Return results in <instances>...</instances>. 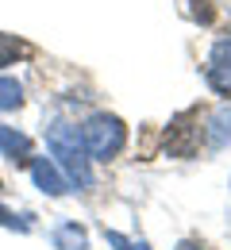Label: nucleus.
Listing matches in <instances>:
<instances>
[{"label": "nucleus", "instance_id": "nucleus-1", "mask_svg": "<svg viewBox=\"0 0 231 250\" xmlns=\"http://www.w3.org/2000/svg\"><path fill=\"white\" fill-rule=\"evenodd\" d=\"M50 150H54V162L62 166V177L69 185L85 188L93 185V169H89V158H85V143H81V131L69 124H54L50 127Z\"/></svg>", "mask_w": 231, "mask_h": 250}, {"label": "nucleus", "instance_id": "nucleus-2", "mask_svg": "<svg viewBox=\"0 0 231 250\" xmlns=\"http://www.w3.org/2000/svg\"><path fill=\"white\" fill-rule=\"evenodd\" d=\"M81 143H85V154L108 162V158H116L120 150H124V143H127V127L120 124L116 116H93L89 124L81 127Z\"/></svg>", "mask_w": 231, "mask_h": 250}, {"label": "nucleus", "instance_id": "nucleus-3", "mask_svg": "<svg viewBox=\"0 0 231 250\" xmlns=\"http://www.w3.org/2000/svg\"><path fill=\"white\" fill-rule=\"evenodd\" d=\"M166 150L173 158H193L200 150V127H197V112H181L169 131H166Z\"/></svg>", "mask_w": 231, "mask_h": 250}, {"label": "nucleus", "instance_id": "nucleus-4", "mask_svg": "<svg viewBox=\"0 0 231 250\" xmlns=\"http://www.w3.org/2000/svg\"><path fill=\"white\" fill-rule=\"evenodd\" d=\"M204 77L216 93H231V35H224L212 54H208V65H204Z\"/></svg>", "mask_w": 231, "mask_h": 250}, {"label": "nucleus", "instance_id": "nucleus-5", "mask_svg": "<svg viewBox=\"0 0 231 250\" xmlns=\"http://www.w3.org/2000/svg\"><path fill=\"white\" fill-rule=\"evenodd\" d=\"M31 177H35V185L42 188V192H50V196L69 192V181L58 173V166H54L50 158H35V162H31Z\"/></svg>", "mask_w": 231, "mask_h": 250}, {"label": "nucleus", "instance_id": "nucleus-6", "mask_svg": "<svg viewBox=\"0 0 231 250\" xmlns=\"http://www.w3.org/2000/svg\"><path fill=\"white\" fill-rule=\"evenodd\" d=\"M204 135H208V146H212V150H224L231 143V104H220V108L212 112Z\"/></svg>", "mask_w": 231, "mask_h": 250}, {"label": "nucleus", "instance_id": "nucleus-7", "mask_svg": "<svg viewBox=\"0 0 231 250\" xmlns=\"http://www.w3.org/2000/svg\"><path fill=\"white\" fill-rule=\"evenodd\" d=\"M0 150L12 158V162H27V154H31V139H27L23 131H16V127H0Z\"/></svg>", "mask_w": 231, "mask_h": 250}, {"label": "nucleus", "instance_id": "nucleus-8", "mask_svg": "<svg viewBox=\"0 0 231 250\" xmlns=\"http://www.w3.org/2000/svg\"><path fill=\"white\" fill-rule=\"evenodd\" d=\"M54 247L58 250H85L89 239H85V231H81L77 223H62V227L54 231Z\"/></svg>", "mask_w": 231, "mask_h": 250}, {"label": "nucleus", "instance_id": "nucleus-9", "mask_svg": "<svg viewBox=\"0 0 231 250\" xmlns=\"http://www.w3.org/2000/svg\"><path fill=\"white\" fill-rule=\"evenodd\" d=\"M23 104V85L16 77H0V112H12Z\"/></svg>", "mask_w": 231, "mask_h": 250}, {"label": "nucleus", "instance_id": "nucleus-10", "mask_svg": "<svg viewBox=\"0 0 231 250\" xmlns=\"http://www.w3.org/2000/svg\"><path fill=\"white\" fill-rule=\"evenodd\" d=\"M27 54V46L20 42V39H12V35H0V65H12L16 58H23Z\"/></svg>", "mask_w": 231, "mask_h": 250}, {"label": "nucleus", "instance_id": "nucleus-11", "mask_svg": "<svg viewBox=\"0 0 231 250\" xmlns=\"http://www.w3.org/2000/svg\"><path fill=\"white\" fill-rule=\"evenodd\" d=\"M108 243H112L116 250H150L147 243H135V239H124L120 231H108Z\"/></svg>", "mask_w": 231, "mask_h": 250}, {"label": "nucleus", "instance_id": "nucleus-12", "mask_svg": "<svg viewBox=\"0 0 231 250\" xmlns=\"http://www.w3.org/2000/svg\"><path fill=\"white\" fill-rule=\"evenodd\" d=\"M193 16H197L200 23H212V20H216V12H212L208 0H193Z\"/></svg>", "mask_w": 231, "mask_h": 250}, {"label": "nucleus", "instance_id": "nucleus-13", "mask_svg": "<svg viewBox=\"0 0 231 250\" xmlns=\"http://www.w3.org/2000/svg\"><path fill=\"white\" fill-rule=\"evenodd\" d=\"M0 227H16V231H27V223L23 219H16L8 208H0Z\"/></svg>", "mask_w": 231, "mask_h": 250}, {"label": "nucleus", "instance_id": "nucleus-14", "mask_svg": "<svg viewBox=\"0 0 231 250\" xmlns=\"http://www.w3.org/2000/svg\"><path fill=\"white\" fill-rule=\"evenodd\" d=\"M177 250H204V247H197V243H181Z\"/></svg>", "mask_w": 231, "mask_h": 250}]
</instances>
